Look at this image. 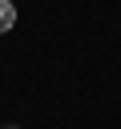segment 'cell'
I'll list each match as a JSON object with an SVG mask.
<instances>
[{"label": "cell", "mask_w": 121, "mask_h": 129, "mask_svg": "<svg viewBox=\"0 0 121 129\" xmlns=\"http://www.w3.org/2000/svg\"><path fill=\"white\" fill-rule=\"evenodd\" d=\"M12 24H16V4L0 0V32H12Z\"/></svg>", "instance_id": "cell-1"}]
</instances>
